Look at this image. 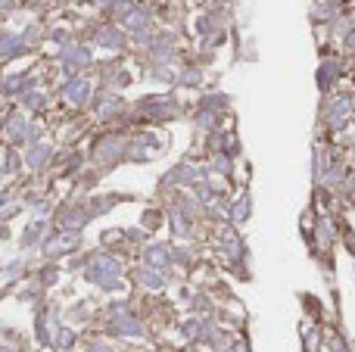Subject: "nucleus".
I'll return each instance as SVG.
<instances>
[{"mask_svg": "<svg viewBox=\"0 0 355 352\" xmlns=\"http://www.w3.org/2000/svg\"><path fill=\"white\" fill-rule=\"evenodd\" d=\"M340 75H343V62H340L337 56H331V60L321 62V69H318V85H321V91H331V87H337Z\"/></svg>", "mask_w": 355, "mask_h": 352, "instance_id": "1", "label": "nucleus"}, {"mask_svg": "<svg viewBox=\"0 0 355 352\" xmlns=\"http://www.w3.org/2000/svg\"><path fill=\"white\" fill-rule=\"evenodd\" d=\"M352 118H355V103H352Z\"/></svg>", "mask_w": 355, "mask_h": 352, "instance_id": "2", "label": "nucleus"}]
</instances>
